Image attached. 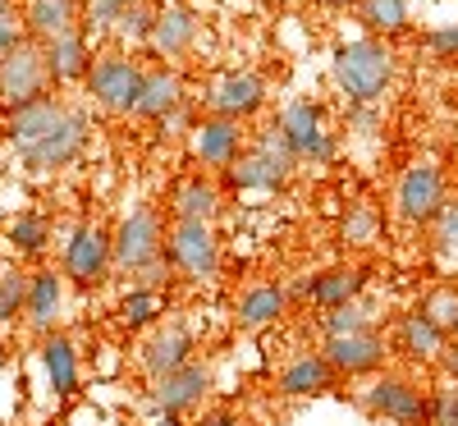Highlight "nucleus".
<instances>
[{
    "mask_svg": "<svg viewBox=\"0 0 458 426\" xmlns=\"http://www.w3.org/2000/svg\"><path fill=\"white\" fill-rule=\"evenodd\" d=\"M330 83L353 106H376L380 97H386V88L394 83V55H390V47L376 42V37L344 42L330 55Z\"/></svg>",
    "mask_w": 458,
    "mask_h": 426,
    "instance_id": "obj_1",
    "label": "nucleus"
},
{
    "mask_svg": "<svg viewBox=\"0 0 458 426\" xmlns=\"http://www.w3.org/2000/svg\"><path fill=\"white\" fill-rule=\"evenodd\" d=\"M293 170H298L293 151H289L284 133L271 124V129L257 133L252 147H243V157L225 170V179L234 192H280L293 179Z\"/></svg>",
    "mask_w": 458,
    "mask_h": 426,
    "instance_id": "obj_2",
    "label": "nucleus"
},
{
    "mask_svg": "<svg viewBox=\"0 0 458 426\" xmlns=\"http://www.w3.org/2000/svg\"><path fill=\"white\" fill-rule=\"evenodd\" d=\"M358 404L394 426H431V390H422L412 376L399 371H376L358 390Z\"/></svg>",
    "mask_w": 458,
    "mask_h": 426,
    "instance_id": "obj_3",
    "label": "nucleus"
},
{
    "mask_svg": "<svg viewBox=\"0 0 458 426\" xmlns=\"http://www.w3.org/2000/svg\"><path fill=\"white\" fill-rule=\"evenodd\" d=\"M60 270H64L69 285H79V289H101V285L110 280V270H114V239H110V229L97 225V220L73 225L69 239H64Z\"/></svg>",
    "mask_w": 458,
    "mask_h": 426,
    "instance_id": "obj_4",
    "label": "nucleus"
},
{
    "mask_svg": "<svg viewBox=\"0 0 458 426\" xmlns=\"http://www.w3.org/2000/svg\"><path fill=\"white\" fill-rule=\"evenodd\" d=\"M142 64L124 51H106L92 60L88 69V97L92 106H101L106 115H133L138 97H142Z\"/></svg>",
    "mask_w": 458,
    "mask_h": 426,
    "instance_id": "obj_5",
    "label": "nucleus"
},
{
    "mask_svg": "<svg viewBox=\"0 0 458 426\" xmlns=\"http://www.w3.org/2000/svg\"><path fill=\"white\" fill-rule=\"evenodd\" d=\"M165 261L170 270H179L183 280H216L220 276V239L216 229L202 220H170V234H165Z\"/></svg>",
    "mask_w": 458,
    "mask_h": 426,
    "instance_id": "obj_6",
    "label": "nucleus"
},
{
    "mask_svg": "<svg viewBox=\"0 0 458 426\" xmlns=\"http://www.w3.org/2000/svg\"><path fill=\"white\" fill-rule=\"evenodd\" d=\"M165 216L157 207H133L120 229H114V270H124V276H138L142 266L161 261L165 257Z\"/></svg>",
    "mask_w": 458,
    "mask_h": 426,
    "instance_id": "obj_7",
    "label": "nucleus"
},
{
    "mask_svg": "<svg viewBox=\"0 0 458 426\" xmlns=\"http://www.w3.org/2000/svg\"><path fill=\"white\" fill-rule=\"evenodd\" d=\"M47 92H51L47 47L28 37L23 47H14L5 60H0V106H5V115H10V110H19V106H28L37 97H47Z\"/></svg>",
    "mask_w": 458,
    "mask_h": 426,
    "instance_id": "obj_8",
    "label": "nucleus"
},
{
    "mask_svg": "<svg viewBox=\"0 0 458 426\" xmlns=\"http://www.w3.org/2000/svg\"><path fill=\"white\" fill-rule=\"evenodd\" d=\"M276 129L284 133V142H289V151H293L298 166H330V161H335V133H330L326 120H321V106H312V101H289V106L280 110Z\"/></svg>",
    "mask_w": 458,
    "mask_h": 426,
    "instance_id": "obj_9",
    "label": "nucleus"
},
{
    "mask_svg": "<svg viewBox=\"0 0 458 426\" xmlns=\"http://www.w3.org/2000/svg\"><path fill=\"white\" fill-rule=\"evenodd\" d=\"M321 354H326V362H330L344 380H371L376 371H386L390 339L380 335V326L353 330V335H326Z\"/></svg>",
    "mask_w": 458,
    "mask_h": 426,
    "instance_id": "obj_10",
    "label": "nucleus"
},
{
    "mask_svg": "<svg viewBox=\"0 0 458 426\" xmlns=\"http://www.w3.org/2000/svg\"><path fill=\"white\" fill-rule=\"evenodd\" d=\"M211 385H216L211 367L193 358V362H183L179 371H170L161 380H147V408L157 413V417L161 413L183 417V413H193V408H202L211 399Z\"/></svg>",
    "mask_w": 458,
    "mask_h": 426,
    "instance_id": "obj_11",
    "label": "nucleus"
},
{
    "mask_svg": "<svg viewBox=\"0 0 458 426\" xmlns=\"http://www.w3.org/2000/svg\"><path fill=\"white\" fill-rule=\"evenodd\" d=\"M394 211L403 225H436V216L445 211V175L436 170V161H412L399 175Z\"/></svg>",
    "mask_w": 458,
    "mask_h": 426,
    "instance_id": "obj_12",
    "label": "nucleus"
},
{
    "mask_svg": "<svg viewBox=\"0 0 458 426\" xmlns=\"http://www.w3.org/2000/svg\"><path fill=\"white\" fill-rule=\"evenodd\" d=\"M69 110L73 106H64L60 97H37V101H28V106H19V110H10L5 115V142L14 147V157L23 161L28 151H37L42 147L64 120H69Z\"/></svg>",
    "mask_w": 458,
    "mask_h": 426,
    "instance_id": "obj_13",
    "label": "nucleus"
},
{
    "mask_svg": "<svg viewBox=\"0 0 458 426\" xmlns=\"http://www.w3.org/2000/svg\"><path fill=\"white\" fill-rule=\"evenodd\" d=\"M193 354H198L193 330H188L183 321H161V326H151V335L142 339L138 367H142L147 380H161V376L179 371L183 362H193Z\"/></svg>",
    "mask_w": 458,
    "mask_h": 426,
    "instance_id": "obj_14",
    "label": "nucleus"
},
{
    "mask_svg": "<svg viewBox=\"0 0 458 426\" xmlns=\"http://www.w3.org/2000/svg\"><path fill=\"white\" fill-rule=\"evenodd\" d=\"M207 110L220 115V120L243 124V120H252V115L266 110V83L252 69H229L207 88Z\"/></svg>",
    "mask_w": 458,
    "mask_h": 426,
    "instance_id": "obj_15",
    "label": "nucleus"
},
{
    "mask_svg": "<svg viewBox=\"0 0 458 426\" xmlns=\"http://www.w3.org/2000/svg\"><path fill=\"white\" fill-rule=\"evenodd\" d=\"M445 348H449V335L436 321H427L417 307H412V312H403V317H394V326H390V354H399L403 362L440 367Z\"/></svg>",
    "mask_w": 458,
    "mask_h": 426,
    "instance_id": "obj_16",
    "label": "nucleus"
},
{
    "mask_svg": "<svg viewBox=\"0 0 458 426\" xmlns=\"http://www.w3.org/2000/svg\"><path fill=\"white\" fill-rule=\"evenodd\" d=\"M243 124L234 120H220V115H207L188 129V147H193V161L207 166V170H229L239 157H243Z\"/></svg>",
    "mask_w": 458,
    "mask_h": 426,
    "instance_id": "obj_17",
    "label": "nucleus"
},
{
    "mask_svg": "<svg viewBox=\"0 0 458 426\" xmlns=\"http://www.w3.org/2000/svg\"><path fill=\"white\" fill-rule=\"evenodd\" d=\"M339 371L326 362V354H298L280 367L276 376V390L284 399H321V395H335L339 390Z\"/></svg>",
    "mask_w": 458,
    "mask_h": 426,
    "instance_id": "obj_18",
    "label": "nucleus"
},
{
    "mask_svg": "<svg viewBox=\"0 0 458 426\" xmlns=\"http://www.w3.org/2000/svg\"><path fill=\"white\" fill-rule=\"evenodd\" d=\"M64 270H32L28 276V307H23V321L37 330V335H55L60 330V317H64Z\"/></svg>",
    "mask_w": 458,
    "mask_h": 426,
    "instance_id": "obj_19",
    "label": "nucleus"
},
{
    "mask_svg": "<svg viewBox=\"0 0 458 426\" xmlns=\"http://www.w3.org/2000/svg\"><path fill=\"white\" fill-rule=\"evenodd\" d=\"M83 142H88V115L83 110H69V120L37 147V151H28L23 157V166L32 170V175H51V170H64V166H73L79 161V151H83Z\"/></svg>",
    "mask_w": 458,
    "mask_h": 426,
    "instance_id": "obj_20",
    "label": "nucleus"
},
{
    "mask_svg": "<svg viewBox=\"0 0 458 426\" xmlns=\"http://www.w3.org/2000/svg\"><path fill=\"white\" fill-rule=\"evenodd\" d=\"M147 47L157 51L161 60H179L198 47V14L179 5V0H170V5L157 10V23H151V37H147Z\"/></svg>",
    "mask_w": 458,
    "mask_h": 426,
    "instance_id": "obj_21",
    "label": "nucleus"
},
{
    "mask_svg": "<svg viewBox=\"0 0 458 426\" xmlns=\"http://www.w3.org/2000/svg\"><path fill=\"white\" fill-rule=\"evenodd\" d=\"M284 312H289V294H284V285H276V280H252V285L239 294V302H234V321H239V330H248V335L271 330Z\"/></svg>",
    "mask_w": 458,
    "mask_h": 426,
    "instance_id": "obj_22",
    "label": "nucleus"
},
{
    "mask_svg": "<svg viewBox=\"0 0 458 426\" xmlns=\"http://www.w3.org/2000/svg\"><path fill=\"white\" fill-rule=\"evenodd\" d=\"M47 47V69H51V88H69V83H88V69H92V47H88V32L73 28L51 37Z\"/></svg>",
    "mask_w": 458,
    "mask_h": 426,
    "instance_id": "obj_23",
    "label": "nucleus"
},
{
    "mask_svg": "<svg viewBox=\"0 0 458 426\" xmlns=\"http://www.w3.org/2000/svg\"><path fill=\"white\" fill-rule=\"evenodd\" d=\"M183 106V79L174 64H151L142 73V97H138V120H151V124H165L170 115Z\"/></svg>",
    "mask_w": 458,
    "mask_h": 426,
    "instance_id": "obj_24",
    "label": "nucleus"
},
{
    "mask_svg": "<svg viewBox=\"0 0 458 426\" xmlns=\"http://www.w3.org/2000/svg\"><path fill=\"white\" fill-rule=\"evenodd\" d=\"M367 289V266H326L317 276H308V302H317L321 312L358 302Z\"/></svg>",
    "mask_w": 458,
    "mask_h": 426,
    "instance_id": "obj_25",
    "label": "nucleus"
},
{
    "mask_svg": "<svg viewBox=\"0 0 458 426\" xmlns=\"http://www.w3.org/2000/svg\"><path fill=\"white\" fill-rule=\"evenodd\" d=\"M220 216V188L211 175H183L174 188H170V220H202L211 225Z\"/></svg>",
    "mask_w": 458,
    "mask_h": 426,
    "instance_id": "obj_26",
    "label": "nucleus"
},
{
    "mask_svg": "<svg viewBox=\"0 0 458 426\" xmlns=\"http://www.w3.org/2000/svg\"><path fill=\"white\" fill-rule=\"evenodd\" d=\"M42 367H47V385H51L55 399H73V395H79V380H83L79 348H73V339L64 330L42 339Z\"/></svg>",
    "mask_w": 458,
    "mask_h": 426,
    "instance_id": "obj_27",
    "label": "nucleus"
},
{
    "mask_svg": "<svg viewBox=\"0 0 458 426\" xmlns=\"http://www.w3.org/2000/svg\"><path fill=\"white\" fill-rule=\"evenodd\" d=\"M23 23L32 32V42H51V37L79 28V5L73 0H28Z\"/></svg>",
    "mask_w": 458,
    "mask_h": 426,
    "instance_id": "obj_28",
    "label": "nucleus"
},
{
    "mask_svg": "<svg viewBox=\"0 0 458 426\" xmlns=\"http://www.w3.org/2000/svg\"><path fill=\"white\" fill-rule=\"evenodd\" d=\"M380 229H386V220H380V207L353 202L349 211H344V220H339V239H344V248L367 252V248L380 243Z\"/></svg>",
    "mask_w": 458,
    "mask_h": 426,
    "instance_id": "obj_29",
    "label": "nucleus"
},
{
    "mask_svg": "<svg viewBox=\"0 0 458 426\" xmlns=\"http://www.w3.org/2000/svg\"><path fill=\"white\" fill-rule=\"evenodd\" d=\"M358 19L371 37H403L408 23V0H358Z\"/></svg>",
    "mask_w": 458,
    "mask_h": 426,
    "instance_id": "obj_30",
    "label": "nucleus"
},
{
    "mask_svg": "<svg viewBox=\"0 0 458 426\" xmlns=\"http://www.w3.org/2000/svg\"><path fill=\"white\" fill-rule=\"evenodd\" d=\"M165 307H170V298H165L161 289H138V285H133V289L120 298V321H124L129 330H151V326H161Z\"/></svg>",
    "mask_w": 458,
    "mask_h": 426,
    "instance_id": "obj_31",
    "label": "nucleus"
},
{
    "mask_svg": "<svg viewBox=\"0 0 458 426\" xmlns=\"http://www.w3.org/2000/svg\"><path fill=\"white\" fill-rule=\"evenodd\" d=\"M10 248L19 257H42L51 248V220L42 211H19L10 220Z\"/></svg>",
    "mask_w": 458,
    "mask_h": 426,
    "instance_id": "obj_32",
    "label": "nucleus"
},
{
    "mask_svg": "<svg viewBox=\"0 0 458 426\" xmlns=\"http://www.w3.org/2000/svg\"><path fill=\"white\" fill-rule=\"evenodd\" d=\"M28 307V270L19 266H0V330L14 326Z\"/></svg>",
    "mask_w": 458,
    "mask_h": 426,
    "instance_id": "obj_33",
    "label": "nucleus"
},
{
    "mask_svg": "<svg viewBox=\"0 0 458 426\" xmlns=\"http://www.w3.org/2000/svg\"><path fill=\"white\" fill-rule=\"evenodd\" d=\"M427 321H436L445 335H458V285H436L422 294V307H417Z\"/></svg>",
    "mask_w": 458,
    "mask_h": 426,
    "instance_id": "obj_34",
    "label": "nucleus"
},
{
    "mask_svg": "<svg viewBox=\"0 0 458 426\" xmlns=\"http://www.w3.org/2000/svg\"><path fill=\"white\" fill-rule=\"evenodd\" d=\"M376 317H371V307L358 298L349 307H335V312H326V335H353V330H371Z\"/></svg>",
    "mask_w": 458,
    "mask_h": 426,
    "instance_id": "obj_35",
    "label": "nucleus"
},
{
    "mask_svg": "<svg viewBox=\"0 0 458 426\" xmlns=\"http://www.w3.org/2000/svg\"><path fill=\"white\" fill-rule=\"evenodd\" d=\"M151 23H157V10H151L147 0H133V5L124 10V19H120V28H114V37L129 42V47H138V42L151 37Z\"/></svg>",
    "mask_w": 458,
    "mask_h": 426,
    "instance_id": "obj_36",
    "label": "nucleus"
},
{
    "mask_svg": "<svg viewBox=\"0 0 458 426\" xmlns=\"http://www.w3.org/2000/svg\"><path fill=\"white\" fill-rule=\"evenodd\" d=\"M133 0H88V32H114Z\"/></svg>",
    "mask_w": 458,
    "mask_h": 426,
    "instance_id": "obj_37",
    "label": "nucleus"
},
{
    "mask_svg": "<svg viewBox=\"0 0 458 426\" xmlns=\"http://www.w3.org/2000/svg\"><path fill=\"white\" fill-rule=\"evenodd\" d=\"M28 42V23H23V14L14 10V5H5L0 0V60H5L14 47H23Z\"/></svg>",
    "mask_w": 458,
    "mask_h": 426,
    "instance_id": "obj_38",
    "label": "nucleus"
},
{
    "mask_svg": "<svg viewBox=\"0 0 458 426\" xmlns=\"http://www.w3.org/2000/svg\"><path fill=\"white\" fill-rule=\"evenodd\" d=\"M431 426H458V385L431 390Z\"/></svg>",
    "mask_w": 458,
    "mask_h": 426,
    "instance_id": "obj_39",
    "label": "nucleus"
},
{
    "mask_svg": "<svg viewBox=\"0 0 458 426\" xmlns=\"http://www.w3.org/2000/svg\"><path fill=\"white\" fill-rule=\"evenodd\" d=\"M431 234H436V248H440V252H454V248H458V207L445 202V211H440L436 225H431Z\"/></svg>",
    "mask_w": 458,
    "mask_h": 426,
    "instance_id": "obj_40",
    "label": "nucleus"
},
{
    "mask_svg": "<svg viewBox=\"0 0 458 426\" xmlns=\"http://www.w3.org/2000/svg\"><path fill=\"white\" fill-rule=\"evenodd\" d=\"M427 47L440 55V60H458V23H440L427 32Z\"/></svg>",
    "mask_w": 458,
    "mask_h": 426,
    "instance_id": "obj_41",
    "label": "nucleus"
},
{
    "mask_svg": "<svg viewBox=\"0 0 458 426\" xmlns=\"http://www.w3.org/2000/svg\"><path fill=\"white\" fill-rule=\"evenodd\" d=\"M133 285H138V289H161V294H165V289H170V261L161 257V261L142 266L138 276H133Z\"/></svg>",
    "mask_w": 458,
    "mask_h": 426,
    "instance_id": "obj_42",
    "label": "nucleus"
},
{
    "mask_svg": "<svg viewBox=\"0 0 458 426\" xmlns=\"http://www.w3.org/2000/svg\"><path fill=\"white\" fill-rule=\"evenodd\" d=\"M440 371H445V380H449V385H458V344H449V348H445Z\"/></svg>",
    "mask_w": 458,
    "mask_h": 426,
    "instance_id": "obj_43",
    "label": "nucleus"
},
{
    "mask_svg": "<svg viewBox=\"0 0 458 426\" xmlns=\"http://www.w3.org/2000/svg\"><path fill=\"white\" fill-rule=\"evenodd\" d=\"M198 426H239V417L229 413V408H216V413H202V422Z\"/></svg>",
    "mask_w": 458,
    "mask_h": 426,
    "instance_id": "obj_44",
    "label": "nucleus"
},
{
    "mask_svg": "<svg viewBox=\"0 0 458 426\" xmlns=\"http://www.w3.org/2000/svg\"><path fill=\"white\" fill-rule=\"evenodd\" d=\"M317 5H321V10H353L358 0H317Z\"/></svg>",
    "mask_w": 458,
    "mask_h": 426,
    "instance_id": "obj_45",
    "label": "nucleus"
},
{
    "mask_svg": "<svg viewBox=\"0 0 458 426\" xmlns=\"http://www.w3.org/2000/svg\"><path fill=\"white\" fill-rule=\"evenodd\" d=\"M151 426H188L183 417H170V413H161V417H151Z\"/></svg>",
    "mask_w": 458,
    "mask_h": 426,
    "instance_id": "obj_46",
    "label": "nucleus"
},
{
    "mask_svg": "<svg viewBox=\"0 0 458 426\" xmlns=\"http://www.w3.org/2000/svg\"><path fill=\"white\" fill-rule=\"evenodd\" d=\"M5 367H10V348H5V344H0V371H5Z\"/></svg>",
    "mask_w": 458,
    "mask_h": 426,
    "instance_id": "obj_47",
    "label": "nucleus"
},
{
    "mask_svg": "<svg viewBox=\"0 0 458 426\" xmlns=\"http://www.w3.org/2000/svg\"><path fill=\"white\" fill-rule=\"evenodd\" d=\"M454 344H458V335H454Z\"/></svg>",
    "mask_w": 458,
    "mask_h": 426,
    "instance_id": "obj_48",
    "label": "nucleus"
}]
</instances>
